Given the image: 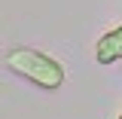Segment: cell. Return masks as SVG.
<instances>
[{"label": "cell", "instance_id": "3957f363", "mask_svg": "<svg viewBox=\"0 0 122 119\" xmlns=\"http://www.w3.org/2000/svg\"><path fill=\"white\" fill-rule=\"evenodd\" d=\"M119 119H122V116H119Z\"/></svg>", "mask_w": 122, "mask_h": 119}, {"label": "cell", "instance_id": "7a4b0ae2", "mask_svg": "<svg viewBox=\"0 0 122 119\" xmlns=\"http://www.w3.org/2000/svg\"><path fill=\"white\" fill-rule=\"evenodd\" d=\"M95 61L98 64L122 61V25H116V28H110L107 34L98 37V43H95Z\"/></svg>", "mask_w": 122, "mask_h": 119}, {"label": "cell", "instance_id": "6da1fadb", "mask_svg": "<svg viewBox=\"0 0 122 119\" xmlns=\"http://www.w3.org/2000/svg\"><path fill=\"white\" fill-rule=\"evenodd\" d=\"M6 67L12 70L15 76L28 79L34 86H40L46 92H55L64 86V67H61L58 58L46 55L40 49H30V46H15L6 52Z\"/></svg>", "mask_w": 122, "mask_h": 119}]
</instances>
